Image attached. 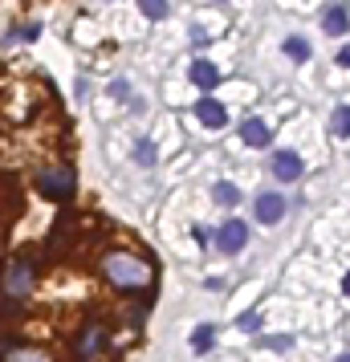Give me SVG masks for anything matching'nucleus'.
Masks as SVG:
<instances>
[{
	"label": "nucleus",
	"instance_id": "obj_21",
	"mask_svg": "<svg viewBox=\"0 0 350 362\" xmlns=\"http://www.w3.org/2000/svg\"><path fill=\"white\" fill-rule=\"evenodd\" d=\"M338 61H342V66L350 70V49H342V53H338Z\"/></svg>",
	"mask_w": 350,
	"mask_h": 362
},
{
	"label": "nucleus",
	"instance_id": "obj_16",
	"mask_svg": "<svg viewBox=\"0 0 350 362\" xmlns=\"http://www.w3.org/2000/svg\"><path fill=\"white\" fill-rule=\"evenodd\" d=\"M212 338H216V330H212V326H200V330L191 334V350H208Z\"/></svg>",
	"mask_w": 350,
	"mask_h": 362
},
{
	"label": "nucleus",
	"instance_id": "obj_12",
	"mask_svg": "<svg viewBox=\"0 0 350 362\" xmlns=\"http://www.w3.org/2000/svg\"><path fill=\"white\" fill-rule=\"evenodd\" d=\"M330 130H334L338 139H350V106H334V114H330Z\"/></svg>",
	"mask_w": 350,
	"mask_h": 362
},
{
	"label": "nucleus",
	"instance_id": "obj_2",
	"mask_svg": "<svg viewBox=\"0 0 350 362\" xmlns=\"http://www.w3.org/2000/svg\"><path fill=\"white\" fill-rule=\"evenodd\" d=\"M37 188L49 195V199H66L73 192V171L66 163H57V167H45L37 171Z\"/></svg>",
	"mask_w": 350,
	"mask_h": 362
},
{
	"label": "nucleus",
	"instance_id": "obj_3",
	"mask_svg": "<svg viewBox=\"0 0 350 362\" xmlns=\"http://www.w3.org/2000/svg\"><path fill=\"white\" fill-rule=\"evenodd\" d=\"M249 244V224H240V220H228V224H220V232H216V248L220 252H240Z\"/></svg>",
	"mask_w": 350,
	"mask_h": 362
},
{
	"label": "nucleus",
	"instance_id": "obj_10",
	"mask_svg": "<svg viewBox=\"0 0 350 362\" xmlns=\"http://www.w3.org/2000/svg\"><path fill=\"white\" fill-rule=\"evenodd\" d=\"M347 21H350V13L342 4H334V8L322 13V29H326V33H347Z\"/></svg>",
	"mask_w": 350,
	"mask_h": 362
},
{
	"label": "nucleus",
	"instance_id": "obj_20",
	"mask_svg": "<svg viewBox=\"0 0 350 362\" xmlns=\"http://www.w3.org/2000/svg\"><path fill=\"white\" fill-rule=\"evenodd\" d=\"M265 346H273V350H285V346H289V338H265Z\"/></svg>",
	"mask_w": 350,
	"mask_h": 362
},
{
	"label": "nucleus",
	"instance_id": "obj_14",
	"mask_svg": "<svg viewBox=\"0 0 350 362\" xmlns=\"http://www.w3.org/2000/svg\"><path fill=\"white\" fill-rule=\"evenodd\" d=\"M212 195H216V204H228V208H236V204H240L236 183H216V188H212Z\"/></svg>",
	"mask_w": 350,
	"mask_h": 362
},
{
	"label": "nucleus",
	"instance_id": "obj_13",
	"mask_svg": "<svg viewBox=\"0 0 350 362\" xmlns=\"http://www.w3.org/2000/svg\"><path fill=\"white\" fill-rule=\"evenodd\" d=\"M285 53H289L293 61H309V53H314V49H309L305 37H289V41H285Z\"/></svg>",
	"mask_w": 350,
	"mask_h": 362
},
{
	"label": "nucleus",
	"instance_id": "obj_19",
	"mask_svg": "<svg viewBox=\"0 0 350 362\" xmlns=\"http://www.w3.org/2000/svg\"><path fill=\"white\" fill-rule=\"evenodd\" d=\"M257 326H261V317H257V314H245V317H240V330H249V334H257Z\"/></svg>",
	"mask_w": 350,
	"mask_h": 362
},
{
	"label": "nucleus",
	"instance_id": "obj_15",
	"mask_svg": "<svg viewBox=\"0 0 350 362\" xmlns=\"http://www.w3.org/2000/svg\"><path fill=\"white\" fill-rule=\"evenodd\" d=\"M135 163H139V167H151V163H155V143H151V139H139V143H135Z\"/></svg>",
	"mask_w": 350,
	"mask_h": 362
},
{
	"label": "nucleus",
	"instance_id": "obj_6",
	"mask_svg": "<svg viewBox=\"0 0 350 362\" xmlns=\"http://www.w3.org/2000/svg\"><path fill=\"white\" fill-rule=\"evenodd\" d=\"M196 119L204 122L208 130H220V126L228 122V114H224V106H220L216 98H200V102H196Z\"/></svg>",
	"mask_w": 350,
	"mask_h": 362
},
{
	"label": "nucleus",
	"instance_id": "obj_18",
	"mask_svg": "<svg viewBox=\"0 0 350 362\" xmlns=\"http://www.w3.org/2000/svg\"><path fill=\"white\" fill-rule=\"evenodd\" d=\"M8 362H49L45 354H33V350H21V354H13Z\"/></svg>",
	"mask_w": 350,
	"mask_h": 362
},
{
	"label": "nucleus",
	"instance_id": "obj_7",
	"mask_svg": "<svg viewBox=\"0 0 350 362\" xmlns=\"http://www.w3.org/2000/svg\"><path fill=\"white\" fill-rule=\"evenodd\" d=\"M281 216H285V199L277 192H261L257 195V220L261 224H277Z\"/></svg>",
	"mask_w": 350,
	"mask_h": 362
},
{
	"label": "nucleus",
	"instance_id": "obj_22",
	"mask_svg": "<svg viewBox=\"0 0 350 362\" xmlns=\"http://www.w3.org/2000/svg\"><path fill=\"white\" fill-rule=\"evenodd\" d=\"M342 293H347V297H350V273H347V277H342Z\"/></svg>",
	"mask_w": 350,
	"mask_h": 362
},
{
	"label": "nucleus",
	"instance_id": "obj_9",
	"mask_svg": "<svg viewBox=\"0 0 350 362\" xmlns=\"http://www.w3.org/2000/svg\"><path fill=\"white\" fill-rule=\"evenodd\" d=\"M191 82H196L200 90H212V86L220 82V70H216L212 61H191Z\"/></svg>",
	"mask_w": 350,
	"mask_h": 362
},
{
	"label": "nucleus",
	"instance_id": "obj_5",
	"mask_svg": "<svg viewBox=\"0 0 350 362\" xmlns=\"http://www.w3.org/2000/svg\"><path fill=\"white\" fill-rule=\"evenodd\" d=\"M302 171H305V163H302V155H298V151H277V155H273V175H277L281 183L302 179Z\"/></svg>",
	"mask_w": 350,
	"mask_h": 362
},
{
	"label": "nucleus",
	"instance_id": "obj_17",
	"mask_svg": "<svg viewBox=\"0 0 350 362\" xmlns=\"http://www.w3.org/2000/svg\"><path fill=\"white\" fill-rule=\"evenodd\" d=\"M143 13H147L151 21H163V17H167V4H155V0H143Z\"/></svg>",
	"mask_w": 350,
	"mask_h": 362
},
{
	"label": "nucleus",
	"instance_id": "obj_11",
	"mask_svg": "<svg viewBox=\"0 0 350 362\" xmlns=\"http://www.w3.org/2000/svg\"><path fill=\"white\" fill-rule=\"evenodd\" d=\"M102 342H106V334H102V326H86V334H82V342H78V350H82V359H94Z\"/></svg>",
	"mask_w": 350,
	"mask_h": 362
},
{
	"label": "nucleus",
	"instance_id": "obj_8",
	"mask_svg": "<svg viewBox=\"0 0 350 362\" xmlns=\"http://www.w3.org/2000/svg\"><path fill=\"white\" fill-rule=\"evenodd\" d=\"M240 139H245L249 146H265L269 139H273V130H269L261 119H245L240 122Z\"/></svg>",
	"mask_w": 350,
	"mask_h": 362
},
{
	"label": "nucleus",
	"instance_id": "obj_1",
	"mask_svg": "<svg viewBox=\"0 0 350 362\" xmlns=\"http://www.w3.org/2000/svg\"><path fill=\"white\" fill-rule=\"evenodd\" d=\"M106 277L115 281V285H126V289H135V285H143L147 281V265L143 261H135V257H106Z\"/></svg>",
	"mask_w": 350,
	"mask_h": 362
},
{
	"label": "nucleus",
	"instance_id": "obj_23",
	"mask_svg": "<svg viewBox=\"0 0 350 362\" xmlns=\"http://www.w3.org/2000/svg\"><path fill=\"white\" fill-rule=\"evenodd\" d=\"M334 362H350V354H342V359H334Z\"/></svg>",
	"mask_w": 350,
	"mask_h": 362
},
{
	"label": "nucleus",
	"instance_id": "obj_4",
	"mask_svg": "<svg viewBox=\"0 0 350 362\" xmlns=\"http://www.w3.org/2000/svg\"><path fill=\"white\" fill-rule=\"evenodd\" d=\"M29 289H33V269H29V261H13L8 273H4V293L8 297H24Z\"/></svg>",
	"mask_w": 350,
	"mask_h": 362
}]
</instances>
